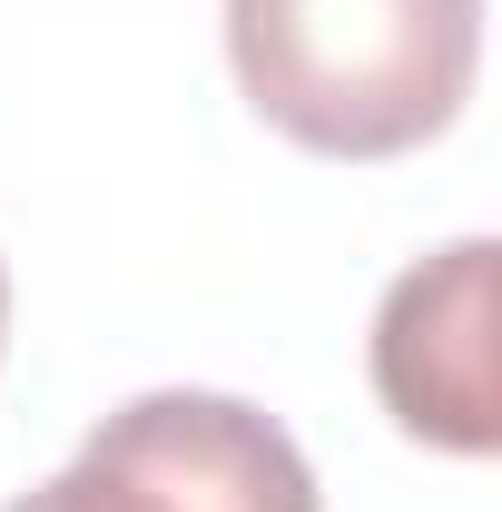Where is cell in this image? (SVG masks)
<instances>
[{"instance_id": "7a4b0ae2", "label": "cell", "mask_w": 502, "mask_h": 512, "mask_svg": "<svg viewBox=\"0 0 502 512\" xmlns=\"http://www.w3.org/2000/svg\"><path fill=\"white\" fill-rule=\"evenodd\" d=\"M10 512H325L296 434L237 394H138Z\"/></svg>"}, {"instance_id": "6da1fadb", "label": "cell", "mask_w": 502, "mask_h": 512, "mask_svg": "<svg viewBox=\"0 0 502 512\" xmlns=\"http://www.w3.org/2000/svg\"><path fill=\"white\" fill-rule=\"evenodd\" d=\"M227 69L266 128L375 168L463 119L483 0H227Z\"/></svg>"}, {"instance_id": "277c9868", "label": "cell", "mask_w": 502, "mask_h": 512, "mask_svg": "<svg viewBox=\"0 0 502 512\" xmlns=\"http://www.w3.org/2000/svg\"><path fill=\"white\" fill-rule=\"evenodd\" d=\"M0 345H10V266H0Z\"/></svg>"}, {"instance_id": "3957f363", "label": "cell", "mask_w": 502, "mask_h": 512, "mask_svg": "<svg viewBox=\"0 0 502 512\" xmlns=\"http://www.w3.org/2000/svg\"><path fill=\"white\" fill-rule=\"evenodd\" d=\"M493 276L502 247L463 237V247L424 256L384 286L375 316V394L384 414L434 453H493L502 444V394H493Z\"/></svg>"}]
</instances>
